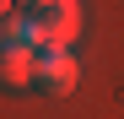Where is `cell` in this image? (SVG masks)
I'll return each mask as SVG.
<instances>
[{"label": "cell", "instance_id": "6da1fadb", "mask_svg": "<svg viewBox=\"0 0 124 119\" xmlns=\"http://www.w3.org/2000/svg\"><path fill=\"white\" fill-rule=\"evenodd\" d=\"M32 27L43 43H59V49H70L76 38H81V6L76 0H32Z\"/></svg>", "mask_w": 124, "mask_h": 119}, {"label": "cell", "instance_id": "7a4b0ae2", "mask_svg": "<svg viewBox=\"0 0 124 119\" xmlns=\"http://www.w3.org/2000/svg\"><path fill=\"white\" fill-rule=\"evenodd\" d=\"M76 81H81V65H76L70 49H59V43H43V49H38L32 87H43L49 97H65V92H76Z\"/></svg>", "mask_w": 124, "mask_h": 119}, {"label": "cell", "instance_id": "3957f363", "mask_svg": "<svg viewBox=\"0 0 124 119\" xmlns=\"http://www.w3.org/2000/svg\"><path fill=\"white\" fill-rule=\"evenodd\" d=\"M38 70V49H0V87L6 92H22Z\"/></svg>", "mask_w": 124, "mask_h": 119}, {"label": "cell", "instance_id": "277c9868", "mask_svg": "<svg viewBox=\"0 0 124 119\" xmlns=\"http://www.w3.org/2000/svg\"><path fill=\"white\" fill-rule=\"evenodd\" d=\"M43 49V38H38V27H32V16L27 11H11V16H0V49Z\"/></svg>", "mask_w": 124, "mask_h": 119}, {"label": "cell", "instance_id": "5b68a950", "mask_svg": "<svg viewBox=\"0 0 124 119\" xmlns=\"http://www.w3.org/2000/svg\"><path fill=\"white\" fill-rule=\"evenodd\" d=\"M11 6H16V0H0V16H11Z\"/></svg>", "mask_w": 124, "mask_h": 119}]
</instances>
